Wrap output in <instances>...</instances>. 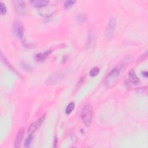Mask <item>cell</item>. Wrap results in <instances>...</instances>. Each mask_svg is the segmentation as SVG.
Returning a JSON list of instances; mask_svg holds the SVG:
<instances>
[{
  "label": "cell",
  "mask_w": 148,
  "mask_h": 148,
  "mask_svg": "<svg viewBox=\"0 0 148 148\" xmlns=\"http://www.w3.org/2000/svg\"><path fill=\"white\" fill-rule=\"evenodd\" d=\"M62 79H63V73L62 72H57L50 75L47 80V83H48V84H56L61 82Z\"/></svg>",
  "instance_id": "cell-6"
},
{
  "label": "cell",
  "mask_w": 148,
  "mask_h": 148,
  "mask_svg": "<svg viewBox=\"0 0 148 148\" xmlns=\"http://www.w3.org/2000/svg\"><path fill=\"white\" fill-rule=\"evenodd\" d=\"M77 19L78 21H79V22H84L86 18H85V17H84L83 15H82V14H79V15L77 16Z\"/></svg>",
  "instance_id": "cell-17"
},
{
  "label": "cell",
  "mask_w": 148,
  "mask_h": 148,
  "mask_svg": "<svg viewBox=\"0 0 148 148\" xmlns=\"http://www.w3.org/2000/svg\"><path fill=\"white\" fill-rule=\"evenodd\" d=\"M120 71L117 68H113L108 75L106 78V84H112L119 76Z\"/></svg>",
  "instance_id": "cell-5"
},
{
  "label": "cell",
  "mask_w": 148,
  "mask_h": 148,
  "mask_svg": "<svg viewBox=\"0 0 148 148\" xmlns=\"http://www.w3.org/2000/svg\"><path fill=\"white\" fill-rule=\"evenodd\" d=\"M92 106L90 103H87L83 107L81 112V117L86 126L88 127L92 120Z\"/></svg>",
  "instance_id": "cell-1"
},
{
  "label": "cell",
  "mask_w": 148,
  "mask_h": 148,
  "mask_svg": "<svg viewBox=\"0 0 148 148\" xmlns=\"http://www.w3.org/2000/svg\"><path fill=\"white\" fill-rule=\"evenodd\" d=\"M76 2L75 1H72V0H69V1H65V3H64V8L65 9H68L69 8H71L75 3Z\"/></svg>",
  "instance_id": "cell-14"
},
{
  "label": "cell",
  "mask_w": 148,
  "mask_h": 148,
  "mask_svg": "<svg viewBox=\"0 0 148 148\" xmlns=\"http://www.w3.org/2000/svg\"><path fill=\"white\" fill-rule=\"evenodd\" d=\"M84 76H82L80 79H79V82H78V83H77V86H80V84H82V83H83V80H84Z\"/></svg>",
  "instance_id": "cell-18"
},
{
  "label": "cell",
  "mask_w": 148,
  "mask_h": 148,
  "mask_svg": "<svg viewBox=\"0 0 148 148\" xmlns=\"http://www.w3.org/2000/svg\"><path fill=\"white\" fill-rule=\"evenodd\" d=\"M45 119V114H43L39 119L36 120L33 123H32L28 130V135H32L36 131V130L41 125Z\"/></svg>",
  "instance_id": "cell-4"
},
{
  "label": "cell",
  "mask_w": 148,
  "mask_h": 148,
  "mask_svg": "<svg viewBox=\"0 0 148 148\" xmlns=\"http://www.w3.org/2000/svg\"><path fill=\"white\" fill-rule=\"evenodd\" d=\"M128 77H129V79L131 81V82H132L134 84H137L140 82L139 78L136 75L135 72L134 71H132V70L129 72V73H128Z\"/></svg>",
  "instance_id": "cell-11"
},
{
  "label": "cell",
  "mask_w": 148,
  "mask_h": 148,
  "mask_svg": "<svg viewBox=\"0 0 148 148\" xmlns=\"http://www.w3.org/2000/svg\"><path fill=\"white\" fill-rule=\"evenodd\" d=\"M15 9L19 14H24L25 13V5L23 1H17L15 3Z\"/></svg>",
  "instance_id": "cell-8"
},
{
  "label": "cell",
  "mask_w": 148,
  "mask_h": 148,
  "mask_svg": "<svg viewBox=\"0 0 148 148\" xmlns=\"http://www.w3.org/2000/svg\"><path fill=\"white\" fill-rule=\"evenodd\" d=\"M75 104L74 102H71L68 105V106H66V109H65V112L66 114H69L71 113L73 110L75 108Z\"/></svg>",
  "instance_id": "cell-12"
},
{
  "label": "cell",
  "mask_w": 148,
  "mask_h": 148,
  "mask_svg": "<svg viewBox=\"0 0 148 148\" xmlns=\"http://www.w3.org/2000/svg\"><path fill=\"white\" fill-rule=\"evenodd\" d=\"M142 73H143L142 75H143L144 77H147V71H145V72H143Z\"/></svg>",
  "instance_id": "cell-19"
},
{
  "label": "cell",
  "mask_w": 148,
  "mask_h": 148,
  "mask_svg": "<svg viewBox=\"0 0 148 148\" xmlns=\"http://www.w3.org/2000/svg\"><path fill=\"white\" fill-rule=\"evenodd\" d=\"M51 52V50H47L43 53H39L36 55L35 58L37 61L42 62L45 61V60L47 57V56L50 54Z\"/></svg>",
  "instance_id": "cell-10"
},
{
  "label": "cell",
  "mask_w": 148,
  "mask_h": 148,
  "mask_svg": "<svg viewBox=\"0 0 148 148\" xmlns=\"http://www.w3.org/2000/svg\"><path fill=\"white\" fill-rule=\"evenodd\" d=\"M0 4H1V5H0L1 6V9H0L1 14L2 15H3L6 13V8L2 2H0Z\"/></svg>",
  "instance_id": "cell-16"
},
{
  "label": "cell",
  "mask_w": 148,
  "mask_h": 148,
  "mask_svg": "<svg viewBox=\"0 0 148 148\" xmlns=\"http://www.w3.org/2000/svg\"><path fill=\"white\" fill-rule=\"evenodd\" d=\"M13 32L18 39H22L24 36V27L19 21H16L13 25Z\"/></svg>",
  "instance_id": "cell-2"
},
{
  "label": "cell",
  "mask_w": 148,
  "mask_h": 148,
  "mask_svg": "<svg viewBox=\"0 0 148 148\" xmlns=\"http://www.w3.org/2000/svg\"><path fill=\"white\" fill-rule=\"evenodd\" d=\"M24 132H25V130L23 127L21 128L16 135V139H15V142H14V147H20L21 143L22 142L24 135Z\"/></svg>",
  "instance_id": "cell-7"
},
{
  "label": "cell",
  "mask_w": 148,
  "mask_h": 148,
  "mask_svg": "<svg viewBox=\"0 0 148 148\" xmlns=\"http://www.w3.org/2000/svg\"><path fill=\"white\" fill-rule=\"evenodd\" d=\"M99 72V69L98 67H94L90 71V75L91 76H95Z\"/></svg>",
  "instance_id": "cell-13"
},
{
  "label": "cell",
  "mask_w": 148,
  "mask_h": 148,
  "mask_svg": "<svg viewBox=\"0 0 148 148\" xmlns=\"http://www.w3.org/2000/svg\"><path fill=\"white\" fill-rule=\"evenodd\" d=\"M57 138H55L54 142V147L56 146V145H57Z\"/></svg>",
  "instance_id": "cell-20"
},
{
  "label": "cell",
  "mask_w": 148,
  "mask_h": 148,
  "mask_svg": "<svg viewBox=\"0 0 148 148\" xmlns=\"http://www.w3.org/2000/svg\"><path fill=\"white\" fill-rule=\"evenodd\" d=\"M32 139V135H28L24 142V146L25 147H28L30 145Z\"/></svg>",
  "instance_id": "cell-15"
},
{
  "label": "cell",
  "mask_w": 148,
  "mask_h": 148,
  "mask_svg": "<svg viewBox=\"0 0 148 148\" xmlns=\"http://www.w3.org/2000/svg\"><path fill=\"white\" fill-rule=\"evenodd\" d=\"M116 26V20L115 18H110L105 30V37L106 39H108L112 38L114 33Z\"/></svg>",
  "instance_id": "cell-3"
},
{
  "label": "cell",
  "mask_w": 148,
  "mask_h": 148,
  "mask_svg": "<svg viewBox=\"0 0 148 148\" xmlns=\"http://www.w3.org/2000/svg\"><path fill=\"white\" fill-rule=\"evenodd\" d=\"M29 2L34 6L39 8H43L47 6L49 1L46 0H32V1H30Z\"/></svg>",
  "instance_id": "cell-9"
}]
</instances>
